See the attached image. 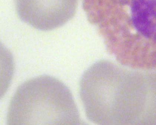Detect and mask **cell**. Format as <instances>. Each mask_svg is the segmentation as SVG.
Segmentation results:
<instances>
[{"instance_id": "cell-3", "label": "cell", "mask_w": 156, "mask_h": 125, "mask_svg": "<svg viewBox=\"0 0 156 125\" xmlns=\"http://www.w3.org/2000/svg\"><path fill=\"white\" fill-rule=\"evenodd\" d=\"M78 0H15L18 16L33 28L48 31L67 22L75 13Z\"/></svg>"}, {"instance_id": "cell-2", "label": "cell", "mask_w": 156, "mask_h": 125, "mask_svg": "<svg viewBox=\"0 0 156 125\" xmlns=\"http://www.w3.org/2000/svg\"><path fill=\"white\" fill-rule=\"evenodd\" d=\"M9 125H79V111L67 87L42 76L22 84L11 101Z\"/></svg>"}, {"instance_id": "cell-1", "label": "cell", "mask_w": 156, "mask_h": 125, "mask_svg": "<svg viewBox=\"0 0 156 125\" xmlns=\"http://www.w3.org/2000/svg\"><path fill=\"white\" fill-rule=\"evenodd\" d=\"M110 67L100 62L83 76L80 95L88 118L99 124L156 125V73Z\"/></svg>"}]
</instances>
